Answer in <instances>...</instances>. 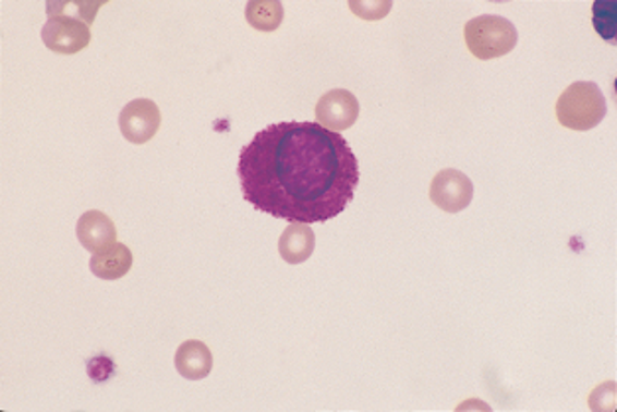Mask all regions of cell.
<instances>
[{"mask_svg": "<svg viewBox=\"0 0 617 412\" xmlns=\"http://www.w3.org/2000/svg\"><path fill=\"white\" fill-rule=\"evenodd\" d=\"M473 184L468 175L446 168L434 175L431 182V202L446 214H460L472 204Z\"/></svg>", "mask_w": 617, "mask_h": 412, "instance_id": "cell-5", "label": "cell"}, {"mask_svg": "<svg viewBox=\"0 0 617 412\" xmlns=\"http://www.w3.org/2000/svg\"><path fill=\"white\" fill-rule=\"evenodd\" d=\"M77 239L93 255L105 253L117 245V227L104 211L89 209L77 221Z\"/></svg>", "mask_w": 617, "mask_h": 412, "instance_id": "cell-8", "label": "cell"}, {"mask_svg": "<svg viewBox=\"0 0 617 412\" xmlns=\"http://www.w3.org/2000/svg\"><path fill=\"white\" fill-rule=\"evenodd\" d=\"M607 113L606 97L596 83L568 85L556 101V119L570 131H592Z\"/></svg>", "mask_w": 617, "mask_h": 412, "instance_id": "cell-2", "label": "cell"}, {"mask_svg": "<svg viewBox=\"0 0 617 412\" xmlns=\"http://www.w3.org/2000/svg\"><path fill=\"white\" fill-rule=\"evenodd\" d=\"M463 38L477 60H495L513 52L519 34L513 22L497 14H484L465 24Z\"/></svg>", "mask_w": 617, "mask_h": 412, "instance_id": "cell-3", "label": "cell"}, {"mask_svg": "<svg viewBox=\"0 0 617 412\" xmlns=\"http://www.w3.org/2000/svg\"><path fill=\"white\" fill-rule=\"evenodd\" d=\"M350 9L353 14L361 16L363 21H382L385 14H389L392 9L391 0H382V2H355L351 0Z\"/></svg>", "mask_w": 617, "mask_h": 412, "instance_id": "cell-13", "label": "cell"}, {"mask_svg": "<svg viewBox=\"0 0 617 412\" xmlns=\"http://www.w3.org/2000/svg\"><path fill=\"white\" fill-rule=\"evenodd\" d=\"M162 114L155 101L134 99L123 107L119 114V129L124 138L133 145H145L160 129Z\"/></svg>", "mask_w": 617, "mask_h": 412, "instance_id": "cell-6", "label": "cell"}, {"mask_svg": "<svg viewBox=\"0 0 617 412\" xmlns=\"http://www.w3.org/2000/svg\"><path fill=\"white\" fill-rule=\"evenodd\" d=\"M92 16L65 14L60 2H48V21L41 26V41L48 50L63 56L82 52L92 41Z\"/></svg>", "mask_w": 617, "mask_h": 412, "instance_id": "cell-4", "label": "cell"}, {"mask_svg": "<svg viewBox=\"0 0 617 412\" xmlns=\"http://www.w3.org/2000/svg\"><path fill=\"white\" fill-rule=\"evenodd\" d=\"M237 175L245 202L289 223H326L350 206L358 156L318 123H277L241 148Z\"/></svg>", "mask_w": 617, "mask_h": 412, "instance_id": "cell-1", "label": "cell"}, {"mask_svg": "<svg viewBox=\"0 0 617 412\" xmlns=\"http://www.w3.org/2000/svg\"><path fill=\"white\" fill-rule=\"evenodd\" d=\"M245 19L258 32H275L285 21V7L277 0H253L247 2Z\"/></svg>", "mask_w": 617, "mask_h": 412, "instance_id": "cell-12", "label": "cell"}, {"mask_svg": "<svg viewBox=\"0 0 617 412\" xmlns=\"http://www.w3.org/2000/svg\"><path fill=\"white\" fill-rule=\"evenodd\" d=\"M360 117L358 97L348 89H331L319 97L316 105V123L334 133L351 129Z\"/></svg>", "mask_w": 617, "mask_h": 412, "instance_id": "cell-7", "label": "cell"}, {"mask_svg": "<svg viewBox=\"0 0 617 412\" xmlns=\"http://www.w3.org/2000/svg\"><path fill=\"white\" fill-rule=\"evenodd\" d=\"M89 267H92L93 275L99 277V279H123L124 275L133 267V253L123 243H117L109 251L93 255Z\"/></svg>", "mask_w": 617, "mask_h": 412, "instance_id": "cell-11", "label": "cell"}, {"mask_svg": "<svg viewBox=\"0 0 617 412\" xmlns=\"http://www.w3.org/2000/svg\"><path fill=\"white\" fill-rule=\"evenodd\" d=\"M316 249V233L306 223H290L278 239V253L289 265L306 263Z\"/></svg>", "mask_w": 617, "mask_h": 412, "instance_id": "cell-10", "label": "cell"}, {"mask_svg": "<svg viewBox=\"0 0 617 412\" xmlns=\"http://www.w3.org/2000/svg\"><path fill=\"white\" fill-rule=\"evenodd\" d=\"M174 365L187 381H202L214 369V355L204 341L187 340L176 351Z\"/></svg>", "mask_w": 617, "mask_h": 412, "instance_id": "cell-9", "label": "cell"}]
</instances>
